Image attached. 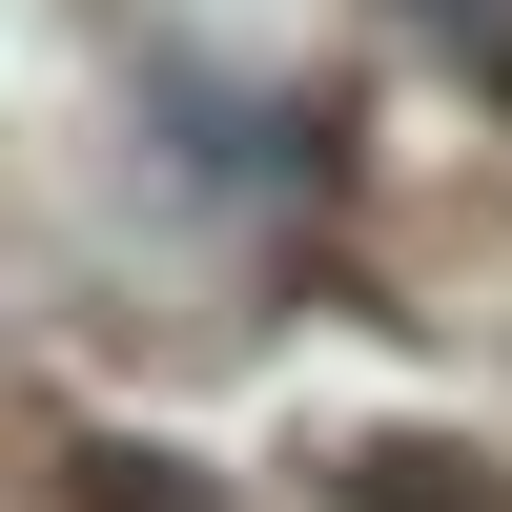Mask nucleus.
<instances>
[{
    "label": "nucleus",
    "mask_w": 512,
    "mask_h": 512,
    "mask_svg": "<svg viewBox=\"0 0 512 512\" xmlns=\"http://www.w3.org/2000/svg\"><path fill=\"white\" fill-rule=\"evenodd\" d=\"M349 512H512V492H472V451H369Z\"/></svg>",
    "instance_id": "f257e3e1"
}]
</instances>
